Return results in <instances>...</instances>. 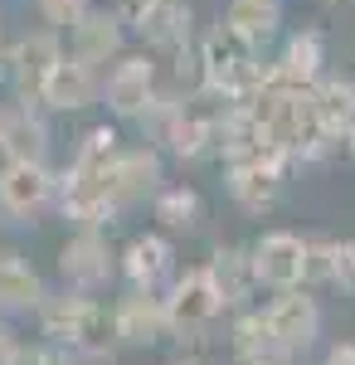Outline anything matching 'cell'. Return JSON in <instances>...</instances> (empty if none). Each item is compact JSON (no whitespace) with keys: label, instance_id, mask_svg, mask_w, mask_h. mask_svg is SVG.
<instances>
[{"label":"cell","instance_id":"obj_1","mask_svg":"<svg viewBox=\"0 0 355 365\" xmlns=\"http://www.w3.org/2000/svg\"><path fill=\"white\" fill-rule=\"evenodd\" d=\"M39 336L73 351V356H88V361H103L112 356V312L93 297V292H78V287H58V292H44L39 302Z\"/></svg>","mask_w":355,"mask_h":365},{"label":"cell","instance_id":"obj_2","mask_svg":"<svg viewBox=\"0 0 355 365\" xmlns=\"http://www.w3.org/2000/svg\"><path fill=\"white\" fill-rule=\"evenodd\" d=\"M161 297H165V317H170V341H210V331L229 312L224 297H219V287L205 273V263L180 268Z\"/></svg>","mask_w":355,"mask_h":365},{"label":"cell","instance_id":"obj_3","mask_svg":"<svg viewBox=\"0 0 355 365\" xmlns=\"http://www.w3.org/2000/svg\"><path fill=\"white\" fill-rule=\"evenodd\" d=\"M58 205V175L49 161H0V220L5 225H39Z\"/></svg>","mask_w":355,"mask_h":365},{"label":"cell","instance_id":"obj_4","mask_svg":"<svg viewBox=\"0 0 355 365\" xmlns=\"http://www.w3.org/2000/svg\"><path fill=\"white\" fill-rule=\"evenodd\" d=\"M58 278L63 287H78V292H108L112 282L122 278L117 268V249L108 244L103 229H73L58 249Z\"/></svg>","mask_w":355,"mask_h":365},{"label":"cell","instance_id":"obj_5","mask_svg":"<svg viewBox=\"0 0 355 365\" xmlns=\"http://www.w3.org/2000/svg\"><path fill=\"white\" fill-rule=\"evenodd\" d=\"M248 249H253V273H258V287H268V292L307 287L312 234H297V229H268V234H263V239H253Z\"/></svg>","mask_w":355,"mask_h":365},{"label":"cell","instance_id":"obj_6","mask_svg":"<svg viewBox=\"0 0 355 365\" xmlns=\"http://www.w3.org/2000/svg\"><path fill=\"white\" fill-rule=\"evenodd\" d=\"M287 166H292V156H282L277 146H263L248 161H229V175H224L229 200L239 210H248V215H268L277 200H282V175H287Z\"/></svg>","mask_w":355,"mask_h":365},{"label":"cell","instance_id":"obj_7","mask_svg":"<svg viewBox=\"0 0 355 365\" xmlns=\"http://www.w3.org/2000/svg\"><path fill=\"white\" fill-rule=\"evenodd\" d=\"M117 268H122V282L137 287V292H165L170 278L180 273L175 268V244H170L165 229H141V234H132L117 249Z\"/></svg>","mask_w":355,"mask_h":365},{"label":"cell","instance_id":"obj_8","mask_svg":"<svg viewBox=\"0 0 355 365\" xmlns=\"http://www.w3.org/2000/svg\"><path fill=\"white\" fill-rule=\"evenodd\" d=\"M268 317V331L273 341L287 351V356H307L317 341H321V302L312 297V287H287V292H273V302L263 307Z\"/></svg>","mask_w":355,"mask_h":365},{"label":"cell","instance_id":"obj_9","mask_svg":"<svg viewBox=\"0 0 355 365\" xmlns=\"http://www.w3.org/2000/svg\"><path fill=\"white\" fill-rule=\"evenodd\" d=\"M165 185V161L156 146H122L108 166V190H112V205L127 215L146 200H156V190Z\"/></svg>","mask_w":355,"mask_h":365},{"label":"cell","instance_id":"obj_10","mask_svg":"<svg viewBox=\"0 0 355 365\" xmlns=\"http://www.w3.org/2000/svg\"><path fill=\"white\" fill-rule=\"evenodd\" d=\"M112 336H117V346H137V351H151V346L170 341L165 297L161 292H137V287H127V292L112 302Z\"/></svg>","mask_w":355,"mask_h":365},{"label":"cell","instance_id":"obj_11","mask_svg":"<svg viewBox=\"0 0 355 365\" xmlns=\"http://www.w3.org/2000/svg\"><path fill=\"white\" fill-rule=\"evenodd\" d=\"M156 103V58L151 54H122L103 78V108L122 122H137Z\"/></svg>","mask_w":355,"mask_h":365},{"label":"cell","instance_id":"obj_12","mask_svg":"<svg viewBox=\"0 0 355 365\" xmlns=\"http://www.w3.org/2000/svg\"><path fill=\"white\" fill-rule=\"evenodd\" d=\"M63 58V44H58L54 29H34V34H25L15 49H10V83H15V93L20 98H29V103H39V93H44V83H49V73H54V63Z\"/></svg>","mask_w":355,"mask_h":365},{"label":"cell","instance_id":"obj_13","mask_svg":"<svg viewBox=\"0 0 355 365\" xmlns=\"http://www.w3.org/2000/svg\"><path fill=\"white\" fill-rule=\"evenodd\" d=\"M205 273L219 287L229 317L234 312L253 307V292H258V273H253V249L248 244H215V253L205 258Z\"/></svg>","mask_w":355,"mask_h":365},{"label":"cell","instance_id":"obj_14","mask_svg":"<svg viewBox=\"0 0 355 365\" xmlns=\"http://www.w3.org/2000/svg\"><path fill=\"white\" fill-rule=\"evenodd\" d=\"M0 156L5 161H49V122L39 117L29 98L0 108Z\"/></svg>","mask_w":355,"mask_h":365},{"label":"cell","instance_id":"obj_15","mask_svg":"<svg viewBox=\"0 0 355 365\" xmlns=\"http://www.w3.org/2000/svg\"><path fill=\"white\" fill-rule=\"evenodd\" d=\"M68 54L103 68L127 54V25L117 20V10H88L78 25L68 29Z\"/></svg>","mask_w":355,"mask_h":365},{"label":"cell","instance_id":"obj_16","mask_svg":"<svg viewBox=\"0 0 355 365\" xmlns=\"http://www.w3.org/2000/svg\"><path fill=\"white\" fill-rule=\"evenodd\" d=\"M103 98V78H98V68L93 63H83V58L63 54L54 63V73H49V83L39 93V103L49 108V113H83V108H93Z\"/></svg>","mask_w":355,"mask_h":365},{"label":"cell","instance_id":"obj_17","mask_svg":"<svg viewBox=\"0 0 355 365\" xmlns=\"http://www.w3.org/2000/svg\"><path fill=\"white\" fill-rule=\"evenodd\" d=\"M273 68H277V83L317 88L321 83V68H326V39H321V29H297L282 44V54L273 58Z\"/></svg>","mask_w":355,"mask_h":365},{"label":"cell","instance_id":"obj_18","mask_svg":"<svg viewBox=\"0 0 355 365\" xmlns=\"http://www.w3.org/2000/svg\"><path fill=\"white\" fill-rule=\"evenodd\" d=\"M44 292H49V287H44L39 268L29 263L25 253L0 249V312H10V317H20V312H39Z\"/></svg>","mask_w":355,"mask_h":365},{"label":"cell","instance_id":"obj_19","mask_svg":"<svg viewBox=\"0 0 355 365\" xmlns=\"http://www.w3.org/2000/svg\"><path fill=\"white\" fill-rule=\"evenodd\" d=\"M219 146V113H200L190 103H180V113L170 117V132H165V151L175 161H200Z\"/></svg>","mask_w":355,"mask_h":365},{"label":"cell","instance_id":"obj_20","mask_svg":"<svg viewBox=\"0 0 355 365\" xmlns=\"http://www.w3.org/2000/svg\"><path fill=\"white\" fill-rule=\"evenodd\" d=\"M141 39L156 49V54H190L195 44V5L190 0H161L156 15L141 25Z\"/></svg>","mask_w":355,"mask_h":365},{"label":"cell","instance_id":"obj_21","mask_svg":"<svg viewBox=\"0 0 355 365\" xmlns=\"http://www.w3.org/2000/svg\"><path fill=\"white\" fill-rule=\"evenodd\" d=\"M219 25L229 29L239 44H248V49H263L277 29H282V0H229Z\"/></svg>","mask_w":355,"mask_h":365},{"label":"cell","instance_id":"obj_22","mask_svg":"<svg viewBox=\"0 0 355 365\" xmlns=\"http://www.w3.org/2000/svg\"><path fill=\"white\" fill-rule=\"evenodd\" d=\"M312 98H317V117L326 127L331 146L336 151H341V141L355 146V83L351 78H321L312 88Z\"/></svg>","mask_w":355,"mask_h":365},{"label":"cell","instance_id":"obj_23","mask_svg":"<svg viewBox=\"0 0 355 365\" xmlns=\"http://www.w3.org/2000/svg\"><path fill=\"white\" fill-rule=\"evenodd\" d=\"M151 215H156V229L165 234H195L205 225V195L195 185H161L151 200Z\"/></svg>","mask_w":355,"mask_h":365},{"label":"cell","instance_id":"obj_24","mask_svg":"<svg viewBox=\"0 0 355 365\" xmlns=\"http://www.w3.org/2000/svg\"><path fill=\"white\" fill-rule=\"evenodd\" d=\"M122 151V137H117V127H88L78 137V151H73V161L78 166H93V170H108L112 166V156Z\"/></svg>","mask_w":355,"mask_h":365},{"label":"cell","instance_id":"obj_25","mask_svg":"<svg viewBox=\"0 0 355 365\" xmlns=\"http://www.w3.org/2000/svg\"><path fill=\"white\" fill-rule=\"evenodd\" d=\"M326 282H331V287H341L346 297H355V239H331Z\"/></svg>","mask_w":355,"mask_h":365},{"label":"cell","instance_id":"obj_26","mask_svg":"<svg viewBox=\"0 0 355 365\" xmlns=\"http://www.w3.org/2000/svg\"><path fill=\"white\" fill-rule=\"evenodd\" d=\"M73 361H78V356L63 351V346H54V341H20L15 356L5 365H73Z\"/></svg>","mask_w":355,"mask_h":365},{"label":"cell","instance_id":"obj_27","mask_svg":"<svg viewBox=\"0 0 355 365\" xmlns=\"http://www.w3.org/2000/svg\"><path fill=\"white\" fill-rule=\"evenodd\" d=\"M88 10H93L88 0H39V15H44L54 29H73Z\"/></svg>","mask_w":355,"mask_h":365},{"label":"cell","instance_id":"obj_28","mask_svg":"<svg viewBox=\"0 0 355 365\" xmlns=\"http://www.w3.org/2000/svg\"><path fill=\"white\" fill-rule=\"evenodd\" d=\"M234 365H297V356H287L282 346H248L234 351Z\"/></svg>","mask_w":355,"mask_h":365},{"label":"cell","instance_id":"obj_29","mask_svg":"<svg viewBox=\"0 0 355 365\" xmlns=\"http://www.w3.org/2000/svg\"><path fill=\"white\" fill-rule=\"evenodd\" d=\"M156 5H161V0H117L112 10H117V20H122L127 29H137V34H141V25L156 15Z\"/></svg>","mask_w":355,"mask_h":365},{"label":"cell","instance_id":"obj_30","mask_svg":"<svg viewBox=\"0 0 355 365\" xmlns=\"http://www.w3.org/2000/svg\"><path fill=\"white\" fill-rule=\"evenodd\" d=\"M321 365H355V341H336V346H326Z\"/></svg>","mask_w":355,"mask_h":365},{"label":"cell","instance_id":"obj_31","mask_svg":"<svg viewBox=\"0 0 355 365\" xmlns=\"http://www.w3.org/2000/svg\"><path fill=\"white\" fill-rule=\"evenodd\" d=\"M15 346H20V336H15V327H10V322L0 317V365H5L10 356H15Z\"/></svg>","mask_w":355,"mask_h":365},{"label":"cell","instance_id":"obj_32","mask_svg":"<svg viewBox=\"0 0 355 365\" xmlns=\"http://www.w3.org/2000/svg\"><path fill=\"white\" fill-rule=\"evenodd\" d=\"M165 365H215V361H210L205 351H180V356H170Z\"/></svg>","mask_w":355,"mask_h":365},{"label":"cell","instance_id":"obj_33","mask_svg":"<svg viewBox=\"0 0 355 365\" xmlns=\"http://www.w3.org/2000/svg\"><path fill=\"white\" fill-rule=\"evenodd\" d=\"M0 249H5V244H0Z\"/></svg>","mask_w":355,"mask_h":365}]
</instances>
